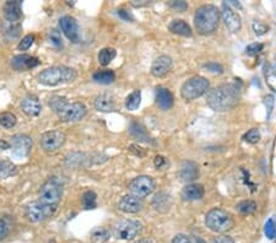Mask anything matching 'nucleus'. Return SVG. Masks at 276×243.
<instances>
[{
  "label": "nucleus",
  "mask_w": 276,
  "mask_h": 243,
  "mask_svg": "<svg viewBox=\"0 0 276 243\" xmlns=\"http://www.w3.org/2000/svg\"><path fill=\"white\" fill-rule=\"evenodd\" d=\"M94 108L99 112H112L116 109V98L111 94H101L94 99Z\"/></svg>",
  "instance_id": "obj_20"
},
{
  "label": "nucleus",
  "mask_w": 276,
  "mask_h": 243,
  "mask_svg": "<svg viewBox=\"0 0 276 243\" xmlns=\"http://www.w3.org/2000/svg\"><path fill=\"white\" fill-rule=\"evenodd\" d=\"M4 16L6 21L19 22L22 16L21 1L15 0V1H7L4 5Z\"/></svg>",
  "instance_id": "obj_19"
},
{
  "label": "nucleus",
  "mask_w": 276,
  "mask_h": 243,
  "mask_svg": "<svg viewBox=\"0 0 276 243\" xmlns=\"http://www.w3.org/2000/svg\"><path fill=\"white\" fill-rule=\"evenodd\" d=\"M263 48H264V45H263V43H252V45H249L247 48H245V53L249 55H255L258 54V53L262 52Z\"/></svg>",
  "instance_id": "obj_42"
},
{
  "label": "nucleus",
  "mask_w": 276,
  "mask_h": 243,
  "mask_svg": "<svg viewBox=\"0 0 276 243\" xmlns=\"http://www.w3.org/2000/svg\"><path fill=\"white\" fill-rule=\"evenodd\" d=\"M236 209L241 214L249 215V214H253L257 211L258 205H257V203L253 200H243V201H241V203L237 204Z\"/></svg>",
  "instance_id": "obj_33"
},
{
  "label": "nucleus",
  "mask_w": 276,
  "mask_h": 243,
  "mask_svg": "<svg viewBox=\"0 0 276 243\" xmlns=\"http://www.w3.org/2000/svg\"><path fill=\"white\" fill-rule=\"evenodd\" d=\"M116 55H117L116 49H113V48H103V49L98 53L99 64L103 66L108 65V64L116 58Z\"/></svg>",
  "instance_id": "obj_32"
},
{
  "label": "nucleus",
  "mask_w": 276,
  "mask_h": 243,
  "mask_svg": "<svg viewBox=\"0 0 276 243\" xmlns=\"http://www.w3.org/2000/svg\"><path fill=\"white\" fill-rule=\"evenodd\" d=\"M21 108L24 113L29 117H38L42 111V104L35 95H29L21 102Z\"/></svg>",
  "instance_id": "obj_18"
},
{
  "label": "nucleus",
  "mask_w": 276,
  "mask_h": 243,
  "mask_svg": "<svg viewBox=\"0 0 276 243\" xmlns=\"http://www.w3.org/2000/svg\"><path fill=\"white\" fill-rule=\"evenodd\" d=\"M253 31L257 36H263L265 35L267 32H269V26L267 24H264L263 21H259V20H255L253 22Z\"/></svg>",
  "instance_id": "obj_40"
},
{
  "label": "nucleus",
  "mask_w": 276,
  "mask_h": 243,
  "mask_svg": "<svg viewBox=\"0 0 276 243\" xmlns=\"http://www.w3.org/2000/svg\"><path fill=\"white\" fill-rule=\"evenodd\" d=\"M210 90V83L203 76H194L182 85L181 96L186 101H193L203 95L208 94Z\"/></svg>",
  "instance_id": "obj_5"
},
{
  "label": "nucleus",
  "mask_w": 276,
  "mask_h": 243,
  "mask_svg": "<svg viewBox=\"0 0 276 243\" xmlns=\"http://www.w3.org/2000/svg\"><path fill=\"white\" fill-rule=\"evenodd\" d=\"M152 205L158 213H167L172 206V198H171L170 194L161 192V193H157L153 196Z\"/></svg>",
  "instance_id": "obj_23"
},
{
  "label": "nucleus",
  "mask_w": 276,
  "mask_h": 243,
  "mask_svg": "<svg viewBox=\"0 0 276 243\" xmlns=\"http://www.w3.org/2000/svg\"><path fill=\"white\" fill-rule=\"evenodd\" d=\"M59 25L68 40H70L73 43H78L80 41V29H79L78 21L73 16H69V15L63 16L59 20Z\"/></svg>",
  "instance_id": "obj_14"
},
{
  "label": "nucleus",
  "mask_w": 276,
  "mask_h": 243,
  "mask_svg": "<svg viewBox=\"0 0 276 243\" xmlns=\"http://www.w3.org/2000/svg\"><path fill=\"white\" fill-rule=\"evenodd\" d=\"M9 147H10L9 143L4 142V140H1V142H0V149H1V150H6V149H9Z\"/></svg>",
  "instance_id": "obj_53"
},
{
  "label": "nucleus",
  "mask_w": 276,
  "mask_h": 243,
  "mask_svg": "<svg viewBox=\"0 0 276 243\" xmlns=\"http://www.w3.org/2000/svg\"><path fill=\"white\" fill-rule=\"evenodd\" d=\"M33 42H35V35H27L20 41L17 47H19L20 50H27L33 45Z\"/></svg>",
  "instance_id": "obj_41"
},
{
  "label": "nucleus",
  "mask_w": 276,
  "mask_h": 243,
  "mask_svg": "<svg viewBox=\"0 0 276 243\" xmlns=\"http://www.w3.org/2000/svg\"><path fill=\"white\" fill-rule=\"evenodd\" d=\"M267 76V84L273 91L276 92V73L274 71H269L268 74H265Z\"/></svg>",
  "instance_id": "obj_46"
},
{
  "label": "nucleus",
  "mask_w": 276,
  "mask_h": 243,
  "mask_svg": "<svg viewBox=\"0 0 276 243\" xmlns=\"http://www.w3.org/2000/svg\"><path fill=\"white\" fill-rule=\"evenodd\" d=\"M140 103H141V92L140 90L133 91L125 99V107L129 111H135V109L139 108Z\"/></svg>",
  "instance_id": "obj_28"
},
{
  "label": "nucleus",
  "mask_w": 276,
  "mask_h": 243,
  "mask_svg": "<svg viewBox=\"0 0 276 243\" xmlns=\"http://www.w3.org/2000/svg\"><path fill=\"white\" fill-rule=\"evenodd\" d=\"M135 243H151V242L147 241V240H140V241H137Z\"/></svg>",
  "instance_id": "obj_55"
},
{
  "label": "nucleus",
  "mask_w": 276,
  "mask_h": 243,
  "mask_svg": "<svg viewBox=\"0 0 276 243\" xmlns=\"http://www.w3.org/2000/svg\"><path fill=\"white\" fill-rule=\"evenodd\" d=\"M41 64V60L38 58L32 57L29 54H20L16 57L12 58L11 60V66L14 70L16 71H26L30 69L36 68Z\"/></svg>",
  "instance_id": "obj_15"
},
{
  "label": "nucleus",
  "mask_w": 276,
  "mask_h": 243,
  "mask_svg": "<svg viewBox=\"0 0 276 243\" xmlns=\"http://www.w3.org/2000/svg\"><path fill=\"white\" fill-rule=\"evenodd\" d=\"M55 210H57L55 206L46 205V204L41 203V201L38 200L33 201V203H31L26 206L25 215H26L29 221L33 222V224H37V222H41L43 221V220L48 219V217L53 216Z\"/></svg>",
  "instance_id": "obj_9"
},
{
  "label": "nucleus",
  "mask_w": 276,
  "mask_h": 243,
  "mask_svg": "<svg viewBox=\"0 0 276 243\" xmlns=\"http://www.w3.org/2000/svg\"><path fill=\"white\" fill-rule=\"evenodd\" d=\"M168 30L175 35L183 36V37H190L191 36V29L184 20H173L170 25H168Z\"/></svg>",
  "instance_id": "obj_25"
},
{
  "label": "nucleus",
  "mask_w": 276,
  "mask_h": 243,
  "mask_svg": "<svg viewBox=\"0 0 276 243\" xmlns=\"http://www.w3.org/2000/svg\"><path fill=\"white\" fill-rule=\"evenodd\" d=\"M76 78H78V73L75 69L64 65H57L46 69L42 73H40L38 81L45 86H59L73 83L76 80Z\"/></svg>",
  "instance_id": "obj_3"
},
{
  "label": "nucleus",
  "mask_w": 276,
  "mask_h": 243,
  "mask_svg": "<svg viewBox=\"0 0 276 243\" xmlns=\"http://www.w3.org/2000/svg\"><path fill=\"white\" fill-rule=\"evenodd\" d=\"M172 243H191V240L185 235H177L173 237Z\"/></svg>",
  "instance_id": "obj_47"
},
{
  "label": "nucleus",
  "mask_w": 276,
  "mask_h": 243,
  "mask_svg": "<svg viewBox=\"0 0 276 243\" xmlns=\"http://www.w3.org/2000/svg\"><path fill=\"white\" fill-rule=\"evenodd\" d=\"M66 103H68V99L63 96H53L52 98L49 99V102H48L49 107L53 109V112H55V113H58V112H59Z\"/></svg>",
  "instance_id": "obj_36"
},
{
  "label": "nucleus",
  "mask_w": 276,
  "mask_h": 243,
  "mask_svg": "<svg viewBox=\"0 0 276 243\" xmlns=\"http://www.w3.org/2000/svg\"><path fill=\"white\" fill-rule=\"evenodd\" d=\"M274 104H275L274 96H273V95H267V96L264 97V106L268 111V118H269L273 109H274Z\"/></svg>",
  "instance_id": "obj_43"
},
{
  "label": "nucleus",
  "mask_w": 276,
  "mask_h": 243,
  "mask_svg": "<svg viewBox=\"0 0 276 243\" xmlns=\"http://www.w3.org/2000/svg\"><path fill=\"white\" fill-rule=\"evenodd\" d=\"M142 225L138 220H123L114 227L113 235L118 240L130 241L141 232Z\"/></svg>",
  "instance_id": "obj_7"
},
{
  "label": "nucleus",
  "mask_w": 276,
  "mask_h": 243,
  "mask_svg": "<svg viewBox=\"0 0 276 243\" xmlns=\"http://www.w3.org/2000/svg\"><path fill=\"white\" fill-rule=\"evenodd\" d=\"M20 31H21V26H20L19 22L5 21L4 24H2V32H4V35L7 36V37H17Z\"/></svg>",
  "instance_id": "obj_31"
},
{
  "label": "nucleus",
  "mask_w": 276,
  "mask_h": 243,
  "mask_svg": "<svg viewBox=\"0 0 276 243\" xmlns=\"http://www.w3.org/2000/svg\"><path fill=\"white\" fill-rule=\"evenodd\" d=\"M118 15H119V17H122L123 20H125V21H133V16H132V14H130L129 11H127V10H124V9H119L118 10Z\"/></svg>",
  "instance_id": "obj_50"
},
{
  "label": "nucleus",
  "mask_w": 276,
  "mask_h": 243,
  "mask_svg": "<svg viewBox=\"0 0 276 243\" xmlns=\"http://www.w3.org/2000/svg\"><path fill=\"white\" fill-rule=\"evenodd\" d=\"M11 149L12 155L15 157L24 158L31 152L32 149V139L29 135L25 134H16L11 139Z\"/></svg>",
  "instance_id": "obj_13"
},
{
  "label": "nucleus",
  "mask_w": 276,
  "mask_h": 243,
  "mask_svg": "<svg viewBox=\"0 0 276 243\" xmlns=\"http://www.w3.org/2000/svg\"><path fill=\"white\" fill-rule=\"evenodd\" d=\"M129 150L134 153L135 156H139V157H142V156H145V151L142 147H140L139 145H132V146L129 147Z\"/></svg>",
  "instance_id": "obj_48"
},
{
  "label": "nucleus",
  "mask_w": 276,
  "mask_h": 243,
  "mask_svg": "<svg viewBox=\"0 0 276 243\" xmlns=\"http://www.w3.org/2000/svg\"><path fill=\"white\" fill-rule=\"evenodd\" d=\"M213 243H234V241H233V239H232V237L225 236V235H222V236L215 239Z\"/></svg>",
  "instance_id": "obj_51"
},
{
  "label": "nucleus",
  "mask_w": 276,
  "mask_h": 243,
  "mask_svg": "<svg viewBox=\"0 0 276 243\" xmlns=\"http://www.w3.org/2000/svg\"><path fill=\"white\" fill-rule=\"evenodd\" d=\"M220 10L215 5L206 4L196 9L194 15V25L200 35L208 36L217 30L220 24Z\"/></svg>",
  "instance_id": "obj_2"
},
{
  "label": "nucleus",
  "mask_w": 276,
  "mask_h": 243,
  "mask_svg": "<svg viewBox=\"0 0 276 243\" xmlns=\"http://www.w3.org/2000/svg\"><path fill=\"white\" fill-rule=\"evenodd\" d=\"M199 176L198 166L191 161L184 162L180 170V177L183 182H193L194 180H196Z\"/></svg>",
  "instance_id": "obj_24"
},
{
  "label": "nucleus",
  "mask_w": 276,
  "mask_h": 243,
  "mask_svg": "<svg viewBox=\"0 0 276 243\" xmlns=\"http://www.w3.org/2000/svg\"><path fill=\"white\" fill-rule=\"evenodd\" d=\"M66 137L63 132H60V130H50V132H46L45 134H42L40 143L45 151L54 152L63 146Z\"/></svg>",
  "instance_id": "obj_11"
},
{
  "label": "nucleus",
  "mask_w": 276,
  "mask_h": 243,
  "mask_svg": "<svg viewBox=\"0 0 276 243\" xmlns=\"http://www.w3.org/2000/svg\"><path fill=\"white\" fill-rule=\"evenodd\" d=\"M130 133H132V135L135 138V139L140 140V142H145V143L150 142V137L149 134H147L146 129H145L144 127H141L140 124L134 123V124L130 127Z\"/></svg>",
  "instance_id": "obj_29"
},
{
  "label": "nucleus",
  "mask_w": 276,
  "mask_h": 243,
  "mask_svg": "<svg viewBox=\"0 0 276 243\" xmlns=\"http://www.w3.org/2000/svg\"><path fill=\"white\" fill-rule=\"evenodd\" d=\"M191 243H206V242L204 241L203 239H200V237H193V239H191Z\"/></svg>",
  "instance_id": "obj_54"
},
{
  "label": "nucleus",
  "mask_w": 276,
  "mask_h": 243,
  "mask_svg": "<svg viewBox=\"0 0 276 243\" xmlns=\"http://www.w3.org/2000/svg\"><path fill=\"white\" fill-rule=\"evenodd\" d=\"M142 208V201L141 199L138 198V196L133 195V194H128L124 195L119 200L118 203V209L123 213L127 214H135L139 213Z\"/></svg>",
  "instance_id": "obj_16"
},
{
  "label": "nucleus",
  "mask_w": 276,
  "mask_h": 243,
  "mask_svg": "<svg viewBox=\"0 0 276 243\" xmlns=\"http://www.w3.org/2000/svg\"><path fill=\"white\" fill-rule=\"evenodd\" d=\"M173 102H175V98H173V95L171 94L168 89L162 88V86L157 88V90H156V103L161 109L168 111V109L172 108Z\"/></svg>",
  "instance_id": "obj_21"
},
{
  "label": "nucleus",
  "mask_w": 276,
  "mask_h": 243,
  "mask_svg": "<svg viewBox=\"0 0 276 243\" xmlns=\"http://www.w3.org/2000/svg\"><path fill=\"white\" fill-rule=\"evenodd\" d=\"M61 198V186L57 181H48L40 191V201L49 206L57 208Z\"/></svg>",
  "instance_id": "obj_8"
},
{
  "label": "nucleus",
  "mask_w": 276,
  "mask_h": 243,
  "mask_svg": "<svg viewBox=\"0 0 276 243\" xmlns=\"http://www.w3.org/2000/svg\"><path fill=\"white\" fill-rule=\"evenodd\" d=\"M49 41L57 49H61L63 48V40H61L60 32L58 30L52 29L49 32Z\"/></svg>",
  "instance_id": "obj_38"
},
{
  "label": "nucleus",
  "mask_w": 276,
  "mask_h": 243,
  "mask_svg": "<svg viewBox=\"0 0 276 243\" xmlns=\"http://www.w3.org/2000/svg\"><path fill=\"white\" fill-rule=\"evenodd\" d=\"M205 225L209 230L217 234H225V232L232 230L234 226V221L231 214L221 208H214L206 214Z\"/></svg>",
  "instance_id": "obj_4"
},
{
  "label": "nucleus",
  "mask_w": 276,
  "mask_h": 243,
  "mask_svg": "<svg viewBox=\"0 0 276 243\" xmlns=\"http://www.w3.org/2000/svg\"><path fill=\"white\" fill-rule=\"evenodd\" d=\"M88 114L85 104L81 102H68L63 108L57 113L58 118L64 123H73L79 122L84 119Z\"/></svg>",
  "instance_id": "obj_6"
},
{
  "label": "nucleus",
  "mask_w": 276,
  "mask_h": 243,
  "mask_svg": "<svg viewBox=\"0 0 276 243\" xmlns=\"http://www.w3.org/2000/svg\"><path fill=\"white\" fill-rule=\"evenodd\" d=\"M170 6L172 7V9L177 10V11H185L186 9H188V4H186L185 1H183V0H180V1H177V0H173L172 2H170Z\"/></svg>",
  "instance_id": "obj_45"
},
{
  "label": "nucleus",
  "mask_w": 276,
  "mask_h": 243,
  "mask_svg": "<svg viewBox=\"0 0 276 243\" xmlns=\"http://www.w3.org/2000/svg\"><path fill=\"white\" fill-rule=\"evenodd\" d=\"M221 16L230 32L237 33L242 27V20L238 12L234 11L226 1L222 2Z\"/></svg>",
  "instance_id": "obj_12"
},
{
  "label": "nucleus",
  "mask_w": 276,
  "mask_h": 243,
  "mask_svg": "<svg viewBox=\"0 0 276 243\" xmlns=\"http://www.w3.org/2000/svg\"><path fill=\"white\" fill-rule=\"evenodd\" d=\"M165 163H166V160H165V157H163V156H156V157H155L156 168H161L162 166H165Z\"/></svg>",
  "instance_id": "obj_52"
},
{
  "label": "nucleus",
  "mask_w": 276,
  "mask_h": 243,
  "mask_svg": "<svg viewBox=\"0 0 276 243\" xmlns=\"http://www.w3.org/2000/svg\"><path fill=\"white\" fill-rule=\"evenodd\" d=\"M83 205L85 209H94L97 206V195L94 192L89 191L83 195Z\"/></svg>",
  "instance_id": "obj_35"
},
{
  "label": "nucleus",
  "mask_w": 276,
  "mask_h": 243,
  "mask_svg": "<svg viewBox=\"0 0 276 243\" xmlns=\"http://www.w3.org/2000/svg\"><path fill=\"white\" fill-rule=\"evenodd\" d=\"M241 88L237 84H224L208 92L206 104L216 112H226L238 104Z\"/></svg>",
  "instance_id": "obj_1"
},
{
  "label": "nucleus",
  "mask_w": 276,
  "mask_h": 243,
  "mask_svg": "<svg viewBox=\"0 0 276 243\" xmlns=\"http://www.w3.org/2000/svg\"><path fill=\"white\" fill-rule=\"evenodd\" d=\"M155 181L149 176H139L129 183V191L133 195L142 199L155 191Z\"/></svg>",
  "instance_id": "obj_10"
},
{
  "label": "nucleus",
  "mask_w": 276,
  "mask_h": 243,
  "mask_svg": "<svg viewBox=\"0 0 276 243\" xmlns=\"http://www.w3.org/2000/svg\"><path fill=\"white\" fill-rule=\"evenodd\" d=\"M204 69H206L208 71L214 74H222L224 73V68L222 65L217 63H208V64H204Z\"/></svg>",
  "instance_id": "obj_44"
},
{
  "label": "nucleus",
  "mask_w": 276,
  "mask_h": 243,
  "mask_svg": "<svg viewBox=\"0 0 276 243\" xmlns=\"http://www.w3.org/2000/svg\"><path fill=\"white\" fill-rule=\"evenodd\" d=\"M264 234L269 240H273L276 235V227L274 219H269L264 225Z\"/></svg>",
  "instance_id": "obj_39"
},
{
  "label": "nucleus",
  "mask_w": 276,
  "mask_h": 243,
  "mask_svg": "<svg viewBox=\"0 0 276 243\" xmlns=\"http://www.w3.org/2000/svg\"><path fill=\"white\" fill-rule=\"evenodd\" d=\"M275 66H276V61H275Z\"/></svg>",
  "instance_id": "obj_56"
},
{
  "label": "nucleus",
  "mask_w": 276,
  "mask_h": 243,
  "mask_svg": "<svg viewBox=\"0 0 276 243\" xmlns=\"http://www.w3.org/2000/svg\"><path fill=\"white\" fill-rule=\"evenodd\" d=\"M204 194H205V191H204V187L201 184H188L183 188L182 198L188 201L200 200Z\"/></svg>",
  "instance_id": "obj_22"
},
{
  "label": "nucleus",
  "mask_w": 276,
  "mask_h": 243,
  "mask_svg": "<svg viewBox=\"0 0 276 243\" xmlns=\"http://www.w3.org/2000/svg\"><path fill=\"white\" fill-rule=\"evenodd\" d=\"M7 232H9L7 225L5 224L2 220H0V241H1V240H4L5 237L7 236Z\"/></svg>",
  "instance_id": "obj_49"
},
{
  "label": "nucleus",
  "mask_w": 276,
  "mask_h": 243,
  "mask_svg": "<svg viewBox=\"0 0 276 243\" xmlns=\"http://www.w3.org/2000/svg\"><path fill=\"white\" fill-rule=\"evenodd\" d=\"M92 78H93V80L96 83L108 85V84H112L116 80V74L112 70H99L97 73H94Z\"/></svg>",
  "instance_id": "obj_26"
},
{
  "label": "nucleus",
  "mask_w": 276,
  "mask_h": 243,
  "mask_svg": "<svg viewBox=\"0 0 276 243\" xmlns=\"http://www.w3.org/2000/svg\"><path fill=\"white\" fill-rule=\"evenodd\" d=\"M17 173V167L9 161H0V180L12 177Z\"/></svg>",
  "instance_id": "obj_27"
},
{
  "label": "nucleus",
  "mask_w": 276,
  "mask_h": 243,
  "mask_svg": "<svg viewBox=\"0 0 276 243\" xmlns=\"http://www.w3.org/2000/svg\"><path fill=\"white\" fill-rule=\"evenodd\" d=\"M260 138H262V135H260L259 129L258 128H252V129L245 133L243 139L244 142L249 143V144H257V143H259Z\"/></svg>",
  "instance_id": "obj_37"
},
{
  "label": "nucleus",
  "mask_w": 276,
  "mask_h": 243,
  "mask_svg": "<svg viewBox=\"0 0 276 243\" xmlns=\"http://www.w3.org/2000/svg\"><path fill=\"white\" fill-rule=\"evenodd\" d=\"M16 117L12 113H10V112H2V113H0V125L4 127L5 129H11V128H14L16 125Z\"/></svg>",
  "instance_id": "obj_34"
},
{
  "label": "nucleus",
  "mask_w": 276,
  "mask_h": 243,
  "mask_svg": "<svg viewBox=\"0 0 276 243\" xmlns=\"http://www.w3.org/2000/svg\"><path fill=\"white\" fill-rule=\"evenodd\" d=\"M109 231L104 227H96L94 230H92L91 232V239L94 243H103L107 242L109 240Z\"/></svg>",
  "instance_id": "obj_30"
},
{
  "label": "nucleus",
  "mask_w": 276,
  "mask_h": 243,
  "mask_svg": "<svg viewBox=\"0 0 276 243\" xmlns=\"http://www.w3.org/2000/svg\"><path fill=\"white\" fill-rule=\"evenodd\" d=\"M173 61L168 55H161L153 60L151 65V74L156 78H163L172 70Z\"/></svg>",
  "instance_id": "obj_17"
}]
</instances>
